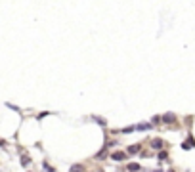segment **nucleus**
Returning a JSON list of instances; mask_svg holds the SVG:
<instances>
[{"instance_id":"1","label":"nucleus","mask_w":195,"mask_h":172,"mask_svg":"<svg viewBox=\"0 0 195 172\" xmlns=\"http://www.w3.org/2000/svg\"><path fill=\"white\" fill-rule=\"evenodd\" d=\"M151 145H153L155 149H161V147H163V140H159V138H155V140L151 141Z\"/></svg>"},{"instance_id":"2","label":"nucleus","mask_w":195,"mask_h":172,"mask_svg":"<svg viewBox=\"0 0 195 172\" xmlns=\"http://www.w3.org/2000/svg\"><path fill=\"white\" fill-rule=\"evenodd\" d=\"M111 157H113L115 161H121V159H124V153H121V151H115V153L111 155Z\"/></svg>"},{"instance_id":"3","label":"nucleus","mask_w":195,"mask_h":172,"mask_svg":"<svg viewBox=\"0 0 195 172\" xmlns=\"http://www.w3.org/2000/svg\"><path fill=\"white\" fill-rule=\"evenodd\" d=\"M71 172H84V168H82V164H75V166H71Z\"/></svg>"},{"instance_id":"4","label":"nucleus","mask_w":195,"mask_h":172,"mask_svg":"<svg viewBox=\"0 0 195 172\" xmlns=\"http://www.w3.org/2000/svg\"><path fill=\"white\" fill-rule=\"evenodd\" d=\"M140 151V145H130L128 147V153H138Z\"/></svg>"},{"instance_id":"5","label":"nucleus","mask_w":195,"mask_h":172,"mask_svg":"<svg viewBox=\"0 0 195 172\" xmlns=\"http://www.w3.org/2000/svg\"><path fill=\"white\" fill-rule=\"evenodd\" d=\"M164 121H168V122H172V121H174V115H164Z\"/></svg>"},{"instance_id":"6","label":"nucleus","mask_w":195,"mask_h":172,"mask_svg":"<svg viewBox=\"0 0 195 172\" xmlns=\"http://www.w3.org/2000/svg\"><path fill=\"white\" fill-rule=\"evenodd\" d=\"M138 128H140V130H147V128H149V124H140Z\"/></svg>"},{"instance_id":"7","label":"nucleus","mask_w":195,"mask_h":172,"mask_svg":"<svg viewBox=\"0 0 195 172\" xmlns=\"http://www.w3.org/2000/svg\"><path fill=\"white\" fill-rule=\"evenodd\" d=\"M128 168H130V170H138V168H140V166H138V164H134V163H132V164H130V166H128Z\"/></svg>"}]
</instances>
